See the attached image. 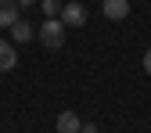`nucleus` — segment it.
Returning <instances> with one entry per match:
<instances>
[{
    "instance_id": "1",
    "label": "nucleus",
    "mask_w": 151,
    "mask_h": 133,
    "mask_svg": "<svg viewBox=\"0 0 151 133\" xmlns=\"http://www.w3.org/2000/svg\"><path fill=\"white\" fill-rule=\"evenodd\" d=\"M40 40L47 50H58L65 43V22L61 18H43V29H40Z\"/></svg>"
},
{
    "instance_id": "2",
    "label": "nucleus",
    "mask_w": 151,
    "mask_h": 133,
    "mask_svg": "<svg viewBox=\"0 0 151 133\" xmlns=\"http://www.w3.org/2000/svg\"><path fill=\"white\" fill-rule=\"evenodd\" d=\"M61 22H65V29H79L83 22H86V7L83 4H76V0H72V4H61Z\"/></svg>"
},
{
    "instance_id": "3",
    "label": "nucleus",
    "mask_w": 151,
    "mask_h": 133,
    "mask_svg": "<svg viewBox=\"0 0 151 133\" xmlns=\"http://www.w3.org/2000/svg\"><path fill=\"white\" fill-rule=\"evenodd\" d=\"M101 7H104V18L122 22V18L129 14V0H101Z\"/></svg>"
},
{
    "instance_id": "4",
    "label": "nucleus",
    "mask_w": 151,
    "mask_h": 133,
    "mask_svg": "<svg viewBox=\"0 0 151 133\" xmlns=\"http://www.w3.org/2000/svg\"><path fill=\"white\" fill-rule=\"evenodd\" d=\"M18 22V0H0V25H14Z\"/></svg>"
},
{
    "instance_id": "5",
    "label": "nucleus",
    "mask_w": 151,
    "mask_h": 133,
    "mask_svg": "<svg viewBox=\"0 0 151 133\" xmlns=\"http://www.w3.org/2000/svg\"><path fill=\"white\" fill-rule=\"evenodd\" d=\"M18 65V54H14V47L7 43V40H0V72H11Z\"/></svg>"
},
{
    "instance_id": "6",
    "label": "nucleus",
    "mask_w": 151,
    "mask_h": 133,
    "mask_svg": "<svg viewBox=\"0 0 151 133\" xmlns=\"http://www.w3.org/2000/svg\"><path fill=\"white\" fill-rule=\"evenodd\" d=\"M79 115H76V111H61L58 115V133H79Z\"/></svg>"
},
{
    "instance_id": "7",
    "label": "nucleus",
    "mask_w": 151,
    "mask_h": 133,
    "mask_svg": "<svg viewBox=\"0 0 151 133\" xmlns=\"http://www.w3.org/2000/svg\"><path fill=\"white\" fill-rule=\"evenodd\" d=\"M11 40H18V43H25V40H32V25L25 22V18H18V22L11 25Z\"/></svg>"
},
{
    "instance_id": "8",
    "label": "nucleus",
    "mask_w": 151,
    "mask_h": 133,
    "mask_svg": "<svg viewBox=\"0 0 151 133\" xmlns=\"http://www.w3.org/2000/svg\"><path fill=\"white\" fill-rule=\"evenodd\" d=\"M40 11H43V18H58L61 14V0H40Z\"/></svg>"
},
{
    "instance_id": "9",
    "label": "nucleus",
    "mask_w": 151,
    "mask_h": 133,
    "mask_svg": "<svg viewBox=\"0 0 151 133\" xmlns=\"http://www.w3.org/2000/svg\"><path fill=\"white\" fill-rule=\"evenodd\" d=\"M144 72H147V75H151V47H147V50H144Z\"/></svg>"
},
{
    "instance_id": "10",
    "label": "nucleus",
    "mask_w": 151,
    "mask_h": 133,
    "mask_svg": "<svg viewBox=\"0 0 151 133\" xmlns=\"http://www.w3.org/2000/svg\"><path fill=\"white\" fill-rule=\"evenodd\" d=\"M79 133H97V126H90V122H83V126H79Z\"/></svg>"
},
{
    "instance_id": "11",
    "label": "nucleus",
    "mask_w": 151,
    "mask_h": 133,
    "mask_svg": "<svg viewBox=\"0 0 151 133\" xmlns=\"http://www.w3.org/2000/svg\"><path fill=\"white\" fill-rule=\"evenodd\" d=\"M18 4H22V0H18Z\"/></svg>"
}]
</instances>
